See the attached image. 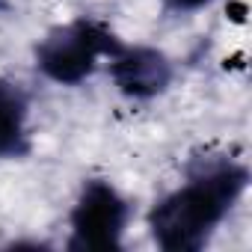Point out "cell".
Returning a JSON list of instances; mask_svg holds the SVG:
<instances>
[{"label":"cell","mask_w":252,"mask_h":252,"mask_svg":"<svg viewBox=\"0 0 252 252\" xmlns=\"http://www.w3.org/2000/svg\"><path fill=\"white\" fill-rule=\"evenodd\" d=\"M243 184H246V172L225 166V169L202 175L181 193L169 196L152 214V228H155L158 243L172 252L199 249L208 231L220 222V217L240 196Z\"/></svg>","instance_id":"1"},{"label":"cell","mask_w":252,"mask_h":252,"mask_svg":"<svg viewBox=\"0 0 252 252\" xmlns=\"http://www.w3.org/2000/svg\"><path fill=\"white\" fill-rule=\"evenodd\" d=\"M101 51H116V42L101 27L77 21L45 39L39 48V65L60 83H77L92 71Z\"/></svg>","instance_id":"2"},{"label":"cell","mask_w":252,"mask_h":252,"mask_svg":"<svg viewBox=\"0 0 252 252\" xmlns=\"http://www.w3.org/2000/svg\"><path fill=\"white\" fill-rule=\"evenodd\" d=\"M125 222V205L113 187L95 181L83 190L74 208L71 249H116Z\"/></svg>","instance_id":"3"},{"label":"cell","mask_w":252,"mask_h":252,"mask_svg":"<svg viewBox=\"0 0 252 252\" xmlns=\"http://www.w3.org/2000/svg\"><path fill=\"white\" fill-rule=\"evenodd\" d=\"M113 77L122 86V92L134 98H149L169 83V63L149 48L125 51L113 63Z\"/></svg>","instance_id":"4"},{"label":"cell","mask_w":252,"mask_h":252,"mask_svg":"<svg viewBox=\"0 0 252 252\" xmlns=\"http://www.w3.org/2000/svg\"><path fill=\"white\" fill-rule=\"evenodd\" d=\"M21 140V104L9 92H0V155L15 152Z\"/></svg>","instance_id":"5"},{"label":"cell","mask_w":252,"mask_h":252,"mask_svg":"<svg viewBox=\"0 0 252 252\" xmlns=\"http://www.w3.org/2000/svg\"><path fill=\"white\" fill-rule=\"evenodd\" d=\"M169 3H175V6H181V9H193V6L208 3V0H169Z\"/></svg>","instance_id":"6"}]
</instances>
